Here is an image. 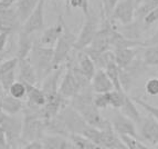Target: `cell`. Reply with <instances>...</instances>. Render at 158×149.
Returning <instances> with one entry per match:
<instances>
[{"label": "cell", "mask_w": 158, "mask_h": 149, "mask_svg": "<svg viewBox=\"0 0 158 149\" xmlns=\"http://www.w3.org/2000/svg\"><path fill=\"white\" fill-rule=\"evenodd\" d=\"M93 96L94 93L90 86L80 90L73 98H71L70 105L81 115L87 125L102 130L107 128L111 123L101 116L100 109H98L93 102Z\"/></svg>", "instance_id": "1"}, {"label": "cell", "mask_w": 158, "mask_h": 149, "mask_svg": "<svg viewBox=\"0 0 158 149\" xmlns=\"http://www.w3.org/2000/svg\"><path fill=\"white\" fill-rule=\"evenodd\" d=\"M53 56H54L53 48L43 47L38 43H34L28 58L35 69L39 81L42 80L47 74H49L54 69L53 68Z\"/></svg>", "instance_id": "2"}, {"label": "cell", "mask_w": 158, "mask_h": 149, "mask_svg": "<svg viewBox=\"0 0 158 149\" xmlns=\"http://www.w3.org/2000/svg\"><path fill=\"white\" fill-rule=\"evenodd\" d=\"M77 41V35H74L71 30L69 29L68 25H64L63 32L59 38L58 43L54 46V56H53V68H59L63 66L70 58L72 50L74 49V45Z\"/></svg>", "instance_id": "3"}, {"label": "cell", "mask_w": 158, "mask_h": 149, "mask_svg": "<svg viewBox=\"0 0 158 149\" xmlns=\"http://www.w3.org/2000/svg\"><path fill=\"white\" fill-rule=\"evenodd\" d=\"M98 30V17L94 11L90 10V12L85 16V21L83 24L79 36H77V41L74 45V49L77 51L84 50L92 43L95 34Z\"/></svg>", "instance_id": "4"}, {"label": "cell", "mask_w": 158, "mask_h": 149, "mask_svg": "<svg viewBox=\"0 0 158 149\" xmlns=\"http://www.w3.org/2000/svg\"><path fill=\"white\" fill-rule=\"evenodd\" d=\"M0 126L5 131L9 146L11 148L16 147L21 138L22 120L19 119L17 115H8L0 111Z\"/></svg>", "instance_id": "5"}, {"label": "cell", "mask_w": 158, "mask_h": 149, "mask_svg": "<svg viewBox=\"0 0 158 149\" xmlns=\"http://www.w3.org/2000/svg\"><path fill=\"white\" fill-rule=\"evenodd\" d=\"M59 118L62 120V123L65 126L66 130L69 133H79L81 135L82 131L84 130V128L87 126L85 120L82 118V116L74 109L70 104L66 105L64 108H62L59 112Z\"/></svg>", "instance_id": "6"}, {"label": "cell", "mask_w": 158, "mask_h": 149, "mask_svg": "<svg viewBox=\"0 0 158 149\" xmlns=\"http://www.w3.org/2000/svg\"><path fill=\"white\" fill-rule=\"evenodd\" d=\"M80 90H81V88H80L77 78L74 76L73 70H72V60L69 58V60L66 61L65 72H64L63 78L59 85L58 91L61 96H63L69 100V99L73 98Z\"/></svg>", "instance_id": "7"}, {"label": "cell", "mask_w": 158, "mask_h": 149, "mask_svg": "<svg viewBox=\"0 0 158 149\" xmlns=\"http://www.w3.org/2000/svg\"><path fill=\"white\" fill-rule=\"evenodd\" d=\"M44 6L45 0H40L34 10L22 24L21 31L29 35H33L34 32L40 31L44 28Z\"/></svg>", "instance_id": "8"}, {"label": "cell", "mask_w": 158, "mask_h": 149, "mask_svg": "<svg viewBox=\"0 0 158 149\" xmlns=\"http://www.w3.org/2000/svg\"><path fill=\"white\" fill-rule=\"evenodd\" d=\"M110 123H111L113 130L118 136L125 135V136H131L137 140H139V135L136 131L135 123L129 118H127L126 116H124L121 111L116 110L113 114V117H112V120Z\"/></svg>", "instance_id": "9"}, {"label": "cell", "mask_w": 158, "mask_h": 149, "mask_svg": "<svg viewBox=\"0 0 158 149\" xmlns=\"http://www.w3.org/2000/svg\"><path fill=\"white\" fill-rule=\"evenodd\" d=\"M135 0H119L111 12L110 18L114 21H119L122 25H128L135 20Z\"/></svg>", "instance_id": "10"}, {"label": "cell", "mask_w": 158, "mask_h": 149, "mask_svg": "<svg viewBox=\"0 0 158 149\" xmlns=\"http://www.w3.org/2000/svg\"><path fill=\"white\" fill-rule=\"evenodd\" d=\"M65 21L63 20V17L59 15L58 17V22L53 26L49 27L47 29H44L41 34L39 38L38 43L43 47H49V48H54V46L58 43L59 38L61 37L62 32H63V28Z\"/></svg>", "instance_id": "11"}, {"label": "cell", "mask_w": 158, "mask_h": 149, "mask_svg": "<svg viewBox=\"0 0 158 149\" xmlns=\"http://www.w3.org/2000/svg\"><path fill=\"white\" fill-rule=\"evenodd\" d=\"M22 26L15 7L0 10V32L11 35Z\"/></svg>", "instance_id": "12"}, {"label": "cell", "mask_w": 158, "mask_h": 149, "mask_svg": "<svg viewBox=\"0 0 158 149\" xmlns=\"http://www.w3.org/2000/svg\"><path fill=\"white\" fill-rule=\"evenodd\" d=\"M140 137L148 144L158 147V121L148 115L147 117L142 118L140 121Z\"/></svg>", "instance_id": "13"}, {"label": "cell", "mask_w": 158, "mask_h": 149, "mask_svg": "<svg viewBox=\"0 0 158 149\" xmlns=\"http://www.w3.org/2000/svg\"><path fill=\"white\" fill-rule=\"evenodd\" d=\"M62 71H63V66L53 69L50 74H47V76L43 78V83H42L41 89H42V91L44 93L47 98L59 93L58 90H59V85H60L61 76H62Z\"/></svg>", "instance_id": "14"}, {"label": "cell", "mask_w": 158, "mask_h": 149, "mask_svg": "<svg viewBox=\"0 0 158 149\" xmlns=\"http://www.w3.org/2000/svg\"><path fill=\"white\" fill-rule=\"evenodd\" d=\"M91 88L94 93H110L114 89L113 84L104 69H96L94 76L91 79Z\"/></svg>", "instance_id": "15"}, {"label": "cell", "mask_w": 158, "mask_h": 149, "mask_svg": "<svg viewBox=\"0 0 158 149\" xmlns=\"http://www.w3.org/2000/svg\"><path fill=\"white\" fill-rule=\"evenodd\" d=\"M17 68L19 70V81H21L26 85H37L39 81L37 72H35V69L33 68L32 64L30 62L29 58L19 60Z\"/></svg>", "instance_id": "16"}, {"label": "cell", "mask_w": 158, "mask_h": 149, "mask_svg": "<svg viewBox=\"0 0 158 149\" xmlns=\"http://www.w3.org/2000/svg\"><path fill=\"white\" fill-rule=\"evenodd\" d=\"M23 101L11 97L9 93H0V111L8 115H17L23 109Z\"/></svg>", "instance_id": "17"}, {"label": "cell", "mask_w": 158, "mask_h": 149, "mask_svg": "<svg viewBox=\"0 0 158 149\" xmlns=\"http://www.w3.org/2000/svg\"><path fill=\"white\" fill-rule=\"evenodd\" d=\"M26 85V84H24ZM27 86V107L31 108H42L45 105L47 97L42 89L37 87V85H26Z\"/></svg>", "instance_id": "18"}, {"label": "cell", "mask_w": 158, "mask_h": 149, "mask_svg": "<svg viewBox=\"0 0 158 149\" xmlns=\"http://www.w3.org/2000/svg\"><path fill=\"white\" fill-rule=\"evenodd\" d=\"M33 45H34V40L32 38V35L26 34L23 31H20L18 38V48H17L16 57L19 60L28 58L32 50Z\"/></svg>", "instance_id": "19"}, {"label": "cell", "mask_w": 158, "mask_h": 149, "mask_svg": "<svg viewBox=\"0 0 158 149\" xmlns=\"http://www.w3.org/2000/svg\"><path fill=\"white\" fill-rule=\"evenodd\" d=\"M117 30L127 39L140 41L139 39L142 38L144 28H143L142 22L138 20H134L128 25H123V27H117Z\"/></svg>", "instance_id": "20"}, {"label": "cell", "mask_w": 158, "mask_h": 149, "mask_svg": "<svg viewBox=\"0 0 158 149\" xmlns=\"http://www.w3.org/2000/svg\"><path fill=\"white\" fill-rule=\"evenodd\" d=\"M77 58L79 59H77V65L79 70L81 71V74H83L84 77H86L87 79L91 81L92 77L94 76L95 71H96V67H95L93 60L90 58L89 55H86V53L84 52V51H80Z\"/></svg>", "instance_id": "21"}, {"label": "cell", "mask_w": 158, "mask_h": 149, "mask_svg": "<svg viewBox=\"0 0 158 149\" xmlns=\"http://www.w3.org/2000/svg\"><path fill=\"white\" fill-rule=\"evenodd\" d=\"M121 109V112L124 116H126L127 118H129L131 120H133L135 124L139 125L140 121H142V116H140L139 111L136 108V105L133 101V99L128 96V95H125L124 97V102L122 105V107L119 108Z\"/></svg>", "instance_id": "22"}, {"label": "cell", "mask_w": 158, "mask_h": 149, "mask_svg": "<svg viewBox=\"0 0 158 149\" xmlns=\"http://www.w3.org/2000/svg\"><path fill=\"white\" fill-rule=\"evenodd\" d=\"M42 149H68L69 142L63 136L59 135H44L41 138Z\"/></svg>", "instance_id": "23"}, {"label": "cell", "mask_w": 158, "mask_h": 149, "mask_svg": "<svg viewBox=\"0 0 158 149\" xmlns=\"http://www.w3.org/2000/svg\"><path fill=\"white\" fill-rule=\"evenodd\" d=\"M39 1L40 0H18L17 1L16 5L13 7H15L17 13H18L21 24H23L26 21L27 18L30 16V13L37 7Z\"/></svg>", "instance_id": "24"}, {"label": "cell", "mask_w": 158, "mask_h": 149, "mask_svg": "<svg viewBox=\"0 0 158 149\" xmlns=\"http://www.w3.org/2000/svg\"><path fill=\"white\" fill-rule=\"evenodd\" d=\"M44 127L45 133H51V135H59V136H68L70 135L66 130L65 126L62 123V120L59 118V116L56 117L44 119Z\"/></svg>", "instance_id": "25"}, {"label": "cell", "mask_w": 158, "mask_h": 149, "mask_svg": "<svg viewBox=\"0 0 158 149\" xmlns=\"http://www.w3.org/2000/svg\"><path fill=\"white\" fill-rule=\"evenodd\" d=\"M137 51L134 48H123L116 49L114 51V57H115V62L119 68H125L128 66L131 62L136 58Z\"/></svg>", "instance_id": "26"}, {"label": "cell", "mask_w": 158, "mask_h": 149, "mask_svg": "<svg viewBox=\"0 0 158 149\" xmlns=\"http://www.w3.org/2000/svg\"><path fill=\"white\" fill-rule=\"evenodd\" d=\"M158 7V0H143L135 9V20L142 22L144 17Z\"/></svg>", "instance_id": "27"}, {"label": "cell", "mask_w": 158, "mask_h": 149, "mask_svg": "<svg viewBox=\"0 0 158 149\" xmlns=\"http://www.w3.org/2000/svg\"><path fill=\"white\" fill-rule=\"evenodd\" d=\"M104 70H105L106 74H107L110 80H111L112 84H113L114 89L118 91H124L122 89L121 83H119V67L116 65L115 60L110 62Z\"/></svg>", "instance_id": "28"}, {"label": "cell", "mask_w": 158, "mask_h": 149, "mask_svg": "<svg viewBox=\"0 0 158 149\" xmlns=\"http://www.w3.org/2000/svg\"><path fill=\"white\" fill-rule=\"evenodd\" d=\"M142 59L147 67H158V46H147Z\"/></svg>", "instance_id": "29"}, {"label": "cell", "mask_w": 158, "mask_h": 149, "mask_svg": "<svg viewBox=\"0 0 158 149\" xmlns=\"http://www.w3.org/2000/svg\"><path fill=\"white\" fill-rule=\"evenodd\" d=\"M81 135L87 138L90 141H92L96 146H101V144H102V130L93 127V126L87 125L84 128V130L82 131Z\"/></svg>", "instance_id": "30"}, {"label": "cell", "mask_w": 158, "mask_h": 149, "mask_svg": "<svg viewBox=\"0 0 158 149\" xmlns=\"http://www.w3.org/2000/svg\"><path fill=\"white\" fill-rule=\"evenodd\" d=\"M7 93H9L13 98L22 100V99H24L27 96V86L24 85L23 83H21V81H19V80L17 81L16 80V81L10 86V88H9V90Z\"/></svg>", "instance_id": "31"}, {"label": "cell", "mask_w": 158, "mask_h": 149, "mask_svg": "<svg viewBox=\"0 0 158 149\" xmlns=\"http://www.w3.org/2000/svg\"><path fill=\"white\" fill-rule=\"evenodd\" d=\"M127 93L125 91H118L113 89L108 93V98H110V107H113L114 109H119L124 102V97Z\"/></svg>", "instance_id": "32"}, {"label": "cell", "mask_w": 158, "mask_h": 149, "mask_svg": "<svg viewBox=\"0 0 158 149\" xmlns=\"http://www.w3.org/2000/svg\"><path fill=\"white\" fill-rule=\"evenodd\" d=\"M131 98L133 99V101H134L135 104L139 105L140 107H143V109H145L150 116H153L158 121V107L157 106H153V105L148 104V102H146L145 100H143L139 97H131Z\"/></svg>", "instance_id": "33"}, {"label": "cell", "mask_w": 158, "mask_h": 149, "mask_svg": "<svg viewBox=\"0 0 158 149\" xmlns=\"http://www.w3.org/2000/svg\"><path fill=\"white\" fill-rule=\"evenodd\" d=\"M16 70H12V71L0 76V85H1V88L5 93H8L10 86L16 81Z\"/></svg>", "instance_id": "34"}, {"label": "cell", "mask_w": 158, "mask_h": 149, "mask_svg": "<svg viewBox=\"0 0 158 149\" xmlns=\"http://www.w3.org/2000/svg\"><path fill=\"white\" fill-rule=\"evenodd\" d=\"M93 102L98 109H106L110 107V98L108 93H95L93 96Z\"/></svg>", "instance_id": "35"}, {"label": "cell", "mask_w": 158, "mask_h": 149, "mask_svg": "<svg viewBox=\"0 0 158 149\" xmlns=\"http://www.w3.org/2000/svg\"><path fill=\"white\" fill-rule=\"evenodd\" d=\"M19 59L17 57L15 58L8 59V60H3L0 65V76L7 74V72H10L12 70L17 69V66H18Z\"/></svg>", "instance_id": "36"}, {"label": "cell", "mask_w": 158, "mask_h": 149, "mask_svg": "<svg viewBox=\"0 0 158 149\" xmlns=\"http://www.w3.org/2000/svg\"><path fill=\"white\" fill-rule=\"evenodd\" d=\"M158 21V7H156L154 10H152L150 12H148L144 19L142 20V25L144 29H148L150 26H153L154 24Z\"/></svg>", "instance_id": "37"}, {"label": "cell", "mask_w": 158, "mask_h": 149, "mask_svg": "<svg viewBox=\"0 0 158 149\" xmlns=\"http://www.w3.org/2000/svg\"><path fill=\"white\" fill-rule=\"evenodd\" d=\"M69 6L71 8L74 9H81L82 12L84 13V16H86L87 13L90 12V3H89V0H70L69 1Z\"/></svg>", "instance_id": "38"}, {"label": "cell", "mask_w": 158, "mask_h": 149, "mask_svg": "<svg viewBox=\"0 0 158 149\" xmlns=\"http://www.w3.org/2000/svg\"><path fill=\"white\" fill-rule=\"evenodd\" d=\"M145 91L149 96H158V78L153 77L145 84Z\"/></svg>", "instance_id": "39"}, {"label": "cell", "mask_w": 158, "mask_h": 149, "mask_svg": "<svg viewBox=\"0 0 158 149\" xmlns=\"http://www.w3.org/2000/svg\"><path fill=\"white\" fill-rule=\"evenodd\" d=\"M119 138L122 139V141L125 144V146L127 147V149H138V140L131 136H119Z\"/></svg>", "instance_id": "40"}, {"label": "cell", "mask_w": 158, "mask_h": 149, "mask_svg": "<svg viewBox=\"0 0 158 149\" xmlns=\"http://www.w3.org/2000/svg\"><path fill=\"white\" fill-rule=\"evenodd\" d=\"M118 1H119V0H107L105 13H104V19L110 18V16H111V12L113 11V9L115 8V6L117 5V2H118Z\"/></svg>", "instance_id": "41"}, {"label": "cell", "mask_w": 158, "mask_h": 149, "mask_svg": "<svg viewBox=\"0 0 158 149\" xmlns=\"http://www.w3.org/2000/svg\"><path fill=\"white\" fill-rule=\"evenodd\" d=\"M22 149H42V145L40 140H32L29 142H26Z\"/></svg>", "instance_id": "42"}, {"label": "cell", "mask_w": 158, "mask_h": 149, "mask_svg": "<svg viewBox=\"0 0 158 149\" xmlns=\"http://www.w3.org/2000/svg\"><path fill=\"white\" fill-rule=\"evenodd\" d=\"M147 46H158V28L149 39L144 41V47H147Z\"/></svg>", "instance_id": "43"}, {"label": "cell", "mask_w": 158, "mask_h": 149, "mask_svg": "<svg viewBox=\"0 0 158 149\" xmlns=\"http://www.w3.org/2000/svg\"><path fill=\"white\" fill-rule=\"evenodd\" d=\"M18 0H0V10H5L9 9L16 5Z\"/></svg>", "instance_id": "44"}, {"label": "cell", "mask_w": 158, "mask_h": 149, "mask_svg": "<svg viewBox=\"0 0 158 149\" xmlns=\"http://www.w3.org/2000/svg\"><path fill=\"white\" fill-rule=\"evenodd\" d=\"M8 37H9V35L0 32V52H3V51H5L6 46H7V43H8Z\"/></svg>", "instance_id": "45"}, {"label": "cell", "mask_w": 158, "mask_h": 149, "mask_svg": "<svg viewBox=\"0 0 158 149\" xmlns=\"http://www.w3.org/2000/svg\"><path fill=\"white\" fill-rule=\"evenodd\" d=\"M0 145H1V146H9L7 137H6V133L2 128H1V126H0Z\"/></svg>", "instance_id": "46"}, {"label": "cell", "mask_w": 158, "mask_h": 149, "mask_svg": "<svg viewBox=\"0 0 158 149\" xmlns=\"http://www.w3.org/2000/svg\"><path fill=\"white\" fill-rule=\"evenodd\" d=\"M101 16L102 19H104V13H105V9H106V3H107V0H101Z\"/></svg>", "instance_id": "47"}, {"label": "cell", "mask_w": 158, "mask_h": 149, "mask_svg": "<svg viewBox=\"0 0 158 149\" xmlns=\"http://www.w3.org/2000/svg\"><path fill=\"white\" fill-rule=\"evenodd\" d=\"M111 149H127V147L125 146V144L122 141V139H121V141H119L118 144L116 145L115 147H113V148H111Z\"/></svg>", "instance_id": "48"}, {"label": "cell", "mask_w": 158, "mask_h": 149, "mask_svg": "<svg viewBox=\"0 0 158 149\" xmlns=\"http://www.w3.org/2000/svg\"><path fill=\"white\" fill-rule=\"evenodd\" d=\"M138 149H154V148H152V147L147 146V145H145V144H143L142 141L138 140Z\"/></svg>", "instance_id": "49"}, {"label": "cell", "mask_w": 158, "mask_h": 149, "mask_svg": "<svg viewBox=\"0 0 158 149\" xmlns=\"http://www.w3.org/2000/svg\"><path fill=\"white\" fill-rule=\"evenodd\" d=\"M5 57H6V52L3 51V52H0V65H1V62L5 60Z\"/></svg>", "instance_id": "50"}, {"label": "cell", "mask_w": 158, "mask_h": 149, "mask_svg": "<svg viewBox=\"0 0 158 149\" xmlns=\"http://www.w3.org/2000/svg\"><path fill=\"white\" fill-rule=\"evenodd\" d=\"M0 149H11L10 146H1L0 145Z\"/></svg>", "instance_id": "51"}, {"label": "cell", "mask_w": 158, "mask_h": 149, "mask_svg": "<svg viewBox=\"0 0 158 149\" xmlns=\"http://www.w3.org/2000/svg\"><path fill=\"white\" fill-rule=\"evenodd\" d=\"M142 1H143V0H135V3H136V7H137V6H138V5H139V3L142 2Z\"/></svg>", "instance_id": "52"}, {"label": "cell", "mask_w": 158, "mask_h": 149, "mask_svg": "<svg viewBox=\"0 0 158 149\" xmlns=\"http://www.w3.org/2000/svg\"><path fill=\"white\" fill-rule=\"evenodd\" d=\"M90 149H98V146H96V145H95V146L93 147V148H90Z\"/></svg>", "instance_id": "53"}, {"label": "cell", "mask_w": 158, "mask_h": 149, "mask_svg": "<svg viewBox=\"0 0 158 149\" xmlns=\"http://www.w3.org/2000/svg\"><path fill=\"white\" fill-rule=\"evenodd\" d=\"M2 88H1V85H0V93H2Z\"/></svg>", "instance_id": "54"}, {"label": "cell", "mask_w": 158, "mask_h": 149, "mask_svg": "<svg viewBox=\"0 0 158 149\" xmlns=\"http://www.w3.org/2000/svg\"><path fill=\"white\" fill-rule=\"evenodd\" d=\"M11 149H17V148H16V147H12V148H11Z\"/></svg>", "instance_id": "55"}, {"label": "cell", "mask_w": 158, "mask_h": 149, "mask_svg": "<svg viewBox=\"0 0 158 149\" xmlns=\"http://www.w3.org/2000/svg\"><path fill=\"white\" fill-rule=\"evenodd\" d=\"M156 77H157V78H158V72H157V76H156Z\"/></svg>", "instance_id": "56"}, {"label": "cell", "mask_w": 158, "mask_h": 149, "mask_svg": "<svg viewBox=\"0 0 158 149\" xmlns=\"http://www.w3.org/2000/svg\"><path fill=\"white\" fill-rule=\"evenodd\" d=\"M157 149H158V147H157Z\"/></svg>", "instance_id": "57"}]
</instances>
